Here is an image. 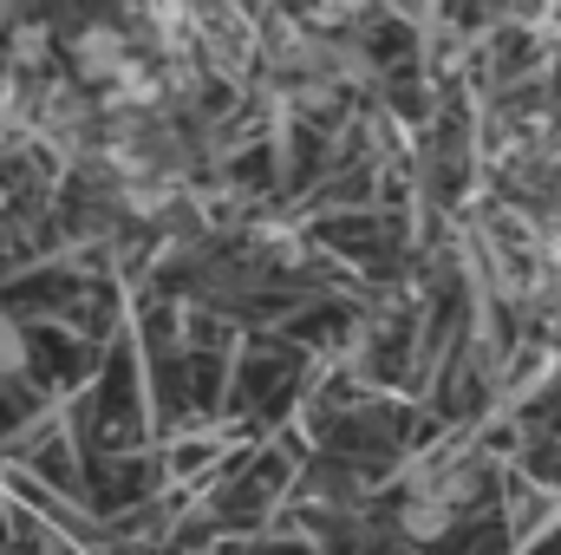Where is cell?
<instances>
[{
  "label": "cell",
  "mask_w": 561,
  "mask_h": 555,
  "mask_svg": "<svg viewBox=\"0 0 561 555\" xmlns=\"http://www.w3.org/2000/svg\"><path fill=\"white\" fill-rule=\"evenodd\" d=\"M20 366H26V340H20V327L0 314V380H7V373H20Z\"/></svg>",
  "instance_id": "277c9868"
},
{
  "label": "cell",
  "mask_w": 561,
  "mask_h": 555,
  "mask_svg": "<svg viewBox=\"0 0 561 555\" xmlns=\"http://www.w3.org/2000/svg\"><path fill=\"white\" fill-rule=\"evenodd\" d=\"M46 53H53L46 26H20L13 33V66H46Z\"/></svg>",
  "instance_id": "3957f363"
},
{
  "label": "cell",
  "mask_w": 561,
  "mask_h": 555,
  "mask_svg": "<svg viewBox=\"0 0 561 555\" xmlns=\"http://www.w3.org/2000/svg\"><path fill=\"white\" fill-rule=\"evenodd\" d=\"M450 523H457V510H444L431 490H419V497L399 510V530H405L412 543H437V536H450Z\"/></svg>",
  "instance_id": "7a4b0ae2"
},
{
  "label": "cell",
  "mask_w": 561,
  "mask_h": 555,
  "mask_svg": "<svg viewBox=\"0 0 561 555\" xmlns=\"http://www.w3.org/2000/svg\"><path fill=\"white\" fill-rule=\"evenodd\" d=\"M131 66H138L131 33H118V26H85V33H72V79H79V86H105V92H112Z\"/></svg>",
  "instance_id": "6da1fadb"
}]
</instances>
